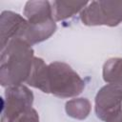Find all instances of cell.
<instances>
[{"instance_id": "obj_1", "label": "cell", "mask_w": 122, "mask_h": 122, "mask_svg": "<svg viewBox=\"0 0 122 122\" xmlns=\"http://www.w3.org/2000/svg\"><path fill=\"white\" fill-rule=\"evenodd\" d=\"M34 51L21 38L11 39L1 50L0 84L3 87L23 85L27 82L34 60Z\"/></svg>"}, {"instance_id": "obj_2", "label": "cell", "mask_w": 122, "mask_h": 122, "mask_svg": "<svg viewBox=\"0 0 122 122\" xmlns=\"http://www.w3.org/2000/svg\"><path fill=\"white\" fill-rule=\"evenodd\" d=\"M85 89V81L67 63L54 61L48 65V91L60 98L79 95Z\"/></svg>"}, {"instance_id": "obj_3", "label": "cell", "mask_w": 122, "mask_h": 122, "mask_svg": "<svg viewBox=\"0 0 122 122\" xmlns=\"http://www.w3.org/2000/svg\"><path fill=\"white\" fill-rule=\"evenodd\" d=\"M80 19L86 26H118L122 22V1H92L80 12Z\"/></svg>"}, {"instance_id": "obj_4", "label": "cell", "mask_w": 122, "mask_h": 122, "mask_svg": "<svg viewBox=\"0 0 122 122\" xmlns=\"http://www.w3.org/2000/svg\"><path fill=\"white\" fill-rule=\"evenodd\" d=\"M33 93L24 86L8 87L2 107L1 122H15L21 115L32 109Z\"/></svg>"}, {"instance_id": "obj_5", "label": "cell", "mask_w": 122, "mask_h": 122, "mask_svg": "<svg viewBox=\"0 0 122 122\" xmlns=\"http://www.w3.org/2000/svg\"><path fill=\"white\" fill-rule=\"evenodd\" d=\"M96 116L107 122L122 111V87L113 84L103 86L96 93L94 100Z\"/></svg>"}, {"instance_id": "obj_6", "label": "cell", "mask_w": 122, "mask_h": 122, "mask_svg": "<svg viewBox=\"0 0 122 122\" xmlns=\"http://www.w3.org/2000/svg\"><path fill=\"white\" fill-rule=\"evenodd\" d=\"M27 19L20 14L4 10L0 15V38H1V50L13 38L19 37L21 31L27 24Z\"/></svg>"}, {"instance_id": "obj_7", "label": "cell", "mask_w": 122, "mask_h": 122, "mask_svg": "<svg viewBox=\"0 0 122 122\" xmlns=\"http://www.w3.org/2000/svg\"><path fill=\"white\" fill-rule=\"evenodd\" d=\"M56 30V23L51 20L45 23H29L27 22L18 38L27 42L30 46H33L50 38Z\"/></svg>"}, {"instance_id": "obj_8", "label": "cell", "mask_w": 122, "mask_h": 122, "mask_svg": "<svg viewBox=\"0 0 122 122\" xmlns=\"http://www.w3.org/2000/svg\"><path fill=\"white\" fill-rule=\"evenodd\" d=\"M24 15L29 23L33 24L54 20L51 3L49 1H28L24 8Z\"/></svg>"}, {"instance_id": "obj_9", "label": "cell", "mask_w": 122, "mask_h": 122, "mask_svg": "<svg viewBox=\"0 0 122 122\" xmlns=\"http://www.w3.org/2000/svg\"><path fill=\"white\" fill-rule=\"evenodd\" d=\"M51 3L52 17L54 21H62L81 12L89 4L87 1H53Z\"/></svg>"}, {"instance_id": "obj_10", "label": "cell", "mask_w": 122, "mask_h": 122, "mask_svg": "<svg viewBox=\"0 0 122 122\" xmlns=\"http://www.w3.org/2000/svg\"><path fill=\"white\" fill-rule=\"evenodd\" d=\"M29 86L33 87L47 93L48 91V65L40 57H34L33 66L30 74L26 82Z\"/></svg>"}, {"instance_id": "obj_11", "label": "cell", "mask_w": 122, "mask_h": 122, "mask_svg": "<svg viewBox=\"0 0 122 122\" xmlns=\"http://www.w3.org/2000/svg\"><path fill=\"white\" fill-rule=\"evenodd\" d=\"M102 75L106 83L122 87V58L112 57L108 59L103 65Z\"/></svg>"}, {"instance_id": "obj_12", "label": "cell", "mask_w": 122, "mask_h": 122, "mask_svg": "<svg viewBox=\"0 0 122 122\" xmlns=\"http://www.w3.org/2000/svg\"><path fill=\"white\" fill-rule=\"evenodd\" d=\"M65 110L69 116L74 119L83 120L89 116L92 110V104L89 99L84 97L73 98L66 102Z\"/></svg>"}, {"instance_id": "obj_13", "label": "cell", "mask_w": 122, "mask_h": 122, "mask_svg": "<svg viewBox=\"0 0 122 122\" xmlns=\"http://www.w3.org/2000/svg\"><path fill=\"white\" fill-rule=\"evenodd\" d=\"M15 122H39V116L34 109H30L29 112L21 115Z\"/></svg>"}, {"instance_id": "obj_14", "label": "cell", "mask_w": 122, "mask_h": 122, "mask_svg": "<svg viewBox=\"0 0 122 122\" xmlns=\"http://www.w3.org/2000/svg\"><path fill=\"white\" fill-rule=\"evenodd\" d=\"M107 122H122V111L118 114H116L115 116H113L112 118L108 120Z\"/></svg>"}]
</instances>
